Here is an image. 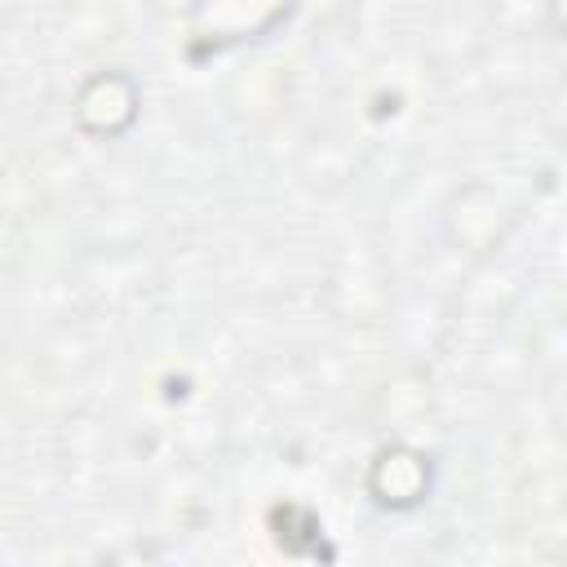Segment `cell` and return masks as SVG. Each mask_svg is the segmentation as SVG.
<instances>
[{"mask_svg": "<svg viewBox=\"0 0 567 567\" xmlns=\"http://www.w3.org/2000/svg\"><path fill=\"white\" fill-rule=\"evenodd\" d=\"M430 456L408 447V443H390L372 456L368 465V496L381 505V509H416L425 496H430Z\"/></svg>", "mask_w": 567, "mask_h": 567, "instance_id": "6da1fadb", "label": "cell"}, {"mask_svg": "<svg viewBox=\"0 0 567 567\" xmlns=\"http://www.w3.org/2000/svg\"><path fill=\"white\" fill-rule=\"evenodd\" d=\"M137 84L124 71H97L75 93V124L93 137H120L137 120Z\"/></svg>", "mask_w": 567, "mask_h": 567, "instance_id": "7a4b0ae2", "label": "cell"}]
</instances>
